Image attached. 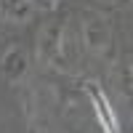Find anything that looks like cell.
Wrapping results in <instances>:
<instances>
[{
    "label": "cell",
    "mask_w": 133,
    "mask_h": 133,
    "mask_svg": "<svg viewBox=\"0 0 133 133\" xmlns=\"http://www.w3.org/2000/svg\"><path fill=\"white\" fill-rule=\"evenodd\" d=\"M83 40H85V48L91 53H107L109 45H112V29H109V21L101 14L88 11L85 21H83Z\"/></svg>",
    "instance_id": "cell-1"
},
{
    "label": "cell",
    "mask_w": 133,
    "mask_h": 133,
    "mask_svg": "<svg viewBox=\"0 0 133 133\" xmlns=\"http://www.w3.org/2000/svg\"><path fill=\"white\" fill-rule=\"evenodd\" d=\"M85 91L88 96H91V101H93V109H96V117H98V123H101L104 133H120V125H117V115H115V109L109 107V98L107 93L98 88L96 83H85Z\"/></svg>",
    "instance_id": "cell-2"
},
{
    "label": "cell",
    "mask_w": 133,
    "mask_h": 133,
    "mask_svg": "<svg viewBox=\"0 0 133 133\" xmlns=\"http://www.w3.org/2000/svg\"><path fill=\"white\" fill-rule=\"evenodd\" d=\"M61 37H64V24L53 21L43 29L40 35V59L45 64H61Z\"/></svg>",
    "instance_id": "cell-3"
},
{
    "label": "cell",
    "mask_w": 133,
    "mask_h": 133,
    "mask_svg": "<svg viewBox=\"0 0 133 133\" xmlns=\"http://www.w3.org/2000/svg\"><path fill=\"white\" fill-rule=\"evenodd\" d=\"M0 72H3V77L8 83L21 80V75L27 72V56H24V51H21V48H11L3 56V61H0Z\"/></svg>",
    "instance_id": "cell-4"
},
{
    "label": "cell",
    "mask_w": 133,
    "mask_h": 133,
    "mask_svg": "<svg viewBox=\"0 0 133 133\" xmlns=\"http://www.w3.org/2000/svg\"><path fill=\"white\" fill-rule=\"evenodd\" d=\"M0 11L8 21H24L32 14V0H0Z\"/></svg>",
    "instance_id": "cell-5"
},
{
    "label": "cell",
    "mask_w": 133,
    "mask_h": 133,
    "mask_svg": "<svg viewBox=\"0 0 133 133\" xmlns=\"http://www.w3.org/2000/svg\"><path fill=\"white\" fill-rule=\"evenodd\" d=\"M35 3H37L40 8H45V11H51V8H56V5H59V0H35Z\"/></svg>",
    "instance_id": "cell-6"
}]
</instances>
